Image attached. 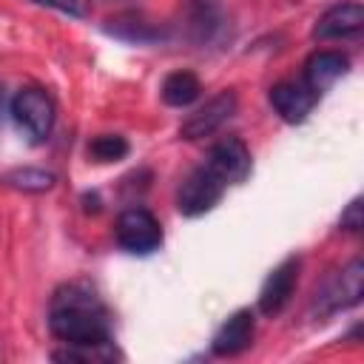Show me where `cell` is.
<instances>
[{
	"instance_id": "17",
	"label": "cell",
	"mask_w": 364,
	"mask_h": 364,
	"mask_svg": "<svg viewBox=\"0 0 364 364\" xmlns=\"http://www.w3.org/2000/svg\"><path fill=\"white\" fill-rule=\"evenodd\" d=\"M31 3L54 9V11H63L68 17H88L91 14V3L88 0H31Z\"/></svg>"
},
{
	"instance_id": "18",
	"label": "cell",
	"mask_w": 364,
	"mask_h": 364,
	"mask_svg": "<svg viewBox=\"0 0 364 364\" xmlns=\"http://www.w3.org/2000/svg\"><path fill=\"white\" fill-rule=\"evenodd\" d=\"M338 228L341 230H350V233H358L364 228V213H361V196H355L338 216Z\"/></svg>"
},
{
	"instance_id": "9",
	"label": "cell",
	"mask_w": 364,
	"mask_h": 364,
	"mask_svg": "<svg viewBox=\"0 0 364 364\" xmlns=\"http://www.w3.org/2000/svg\"><path fill=\"white\" fill-rule=\"evenodd\" d=\"M267 100H270L273 111H276L284 122L299 125V122H304V119L310 117V111L316 108L318 94H316L304 80H282V82H276V85L270 88Z\"/></svg>"
},
{
	"instance_id": "10",
	"label": "cell",
	"mask_w": 364,
	"mask_h": 364,
	"mask_svg": "<svg viewBox=\"0 0 364 364\" xmlns=\"http://www.w3.org/2000/svg\"><path fill=\"white\" fill-rule=\"evenodd\" d=\"M364 31V6L361 3H338L330 6L313 26V40H355Z\"/></svg>"
},
{
	"instance_id": "13",
	"label": "cell",
	"mask_w": 364,
	"mask_h": 364,
	"mask_svg": "<svg viewBox=\"0 0 364 364\" xmlns=\"http://www.w3.org/2000/svg\"><path fill=\"white\" fill-rule=\"evenodd\" d=\"M105 34L117 37V40H125V43H156L162 40L168 31L162 23L151 20L148 14L142 11H122V14H114L105 20Z\"/></svg>"
},
{
	"instance_id": "11",
	"label": "cell",
	"mask_w": 364,
	"mask_h": 364,
	"mask_svg": "<svg viewBox=\"0 0 364 364\" xmlns=\"http://www.w3.org/2000/svg\"><path fill=\"white\" fill-rule=\"evenodd\" d=\"M253 336H256V316L253 310H236L213 336L210 341V353L219 355V358H233V355H242L250 344H253Z\"/></svg>"
},
{
	"instance_id": "19",
	"label": "cell",
	"mask_w": 364,
	"mask_h": 364,
	"mask_svg": "<svg viewBox=\"0 0 364 364\" xmlns=\"http://www.w3.org/2000/svg\"><path fill=\"white\" fill-rule=\"evenodd\" d=\"M3 111H6V88L0 82V122H3Z\"/></svg>"
},
{
	"instance_id": "20",
	"label": "cell",
	"mask_w": 364,
	"mask_h": 364,
	"mask_svg": "<svg viewBox=\"0 0 364 364\" xmlns=\"http://www.w3.org/2000/svg\"><path fill=\"white\" fill-rule=\"evenodd\" d=\"M193 6H216V0H193Z\"/></svg>"
},
{
	"instance_id": "12",
	"label": "cell",
	"mask_w": 364,
	"mask_h": 364,
	"mask_svg": "<svg viewBox=\"0 0 364 364\" xmlns=\"http://www.w3.org/2000/svg\"><path fill=\"white\" fill-rule=\"evenodd\" d=\"M350 71V60L341 51H313L304 63V74L301 80L321 97L324 91H330L344 74Z\"/></svg>"
},
{
	"instance_id": "15",
	"label": "cell",
	"mask_w": 364,
	"mask_h": 364,
	"mask_svg": "<svg viewBox=\"0 0 364 364\" xmlns=\"http://www.w3.org/2000/svg\"><path fill=\"white\" fill-rule=\"evenodd\" d=\"M54 182H57V176L43 168H17V171L6 173V185L17 188L23 193H46L54 188Z\"/></svg>"
},
{
	"instance_id": "7",
	"label": "cell",
	"mask_w": 364,
	"mask_h": 364,
	"mask_svg": "<svg viewBox=\"0 0 364 364\" xmlns=\"http://www.w3.org/2000/svg\"><path fill=\"white\" fill-rule=\"evenodd\" d=\"M233 114H236V91L225 88L216 97H210L205 105H199L193 114H188L179 134H182V139H205V136L216 134Z\"/></svg>"
},
{
	"instance_id": "14",
	"label": "cell",
	"mask_w": 364,
	"mask_h": 364,
	"mask_svg": "<svg viewBox=\"0 0 364 364\" xmlns=\"http://www.w3.org/2000/svg\"><path fill=\"white\" fill-rule=\"evenodd\" d=\"M199 91H202V82H199V77L193 74V71H171L165 80H162V100H165V105H171V108H185V105H191L196 97H199Z\"/></svg>"
},
{
	"instance_id": "4",
	"label": "cell",
	"mask_w": 364,
	"mask_h": 364,
	"mask_svg": "<svg viewBox=\"0 0 364 364\" xmlns=\"http://www.w3.org/2000/svg\"><path fill=\"white\" fill-rule=\"evenodd\" d=\"M225 188L228 185L202 162L182 179V185L176 191V208L182 216H191V219L202 216L219 205V199L225 196Z\"/></svg>"
},
{
	"instance_id": "2",
	"label": "cell",
	"mask_w": 364,
	"mask_h": 364,
	"mask_svg": "<svg viewBox=\"0 0 364 364\" xmlns=\"http://www.w3.org/2000/svg\"><path fill=\"white\" fill-rule=\"evenodd\" d=\"M364 296V262L353 259L341 270H336L313 296L310 313L316 318H330L341 310H350Z\"/></svg>"
},
{
	"instance_id": "16",
	"label": "cell",
	"mask_w": 364,
	"mask_h": 364,
	"mask_svg": "<svg viewBox=\"0 0 364 364\" xmlns=\"http://www.w3.org/2000/svg\"><path fill=\"white\" fill-rule=\"evenodd\" d=\"M128 151H131V145L119 134H100L88 142V156L94 162H117V159L128 156Z\"/></svg>"
},
{
	"instance_id": "1",
	"label": "cell",
	"mask_w": 364,
	"mask_h": 364,
	"mask_svg": "<svg viewBox=\"0 0 364 364\" xmlns=\"http://www.w3.org/2000/svg\"><path fill=\"white\" fill-rule=\"evenodd\" d=\"M48 330L71 347H114V324L105 301L88 282H65L48 301Z\"/></svg>"
},
{
	"instance_id": "6",
	"label": "cell",
	"mask_w": 364,
	"mask_h": 364,
	"mask_svg": "<svg viewBox=\"0 0 364 364\" xmlns=\"http://www.w3.org/2000/svg\"><path fill=\"white\" fill-rule=\"evenodd\" d=\"M299 267H301L299 256H287L284 262H279L267 273V279L259 290V313L262 316L273 318L290 304V299L296 293V284H299Z\"/></svg>"
},
{
	"instance_id": "5",
	"label": "cell",
	"mask_w": 364,
	"mask_h": 364,
	"mask_svg": "<svg viewBox=\"0 0 364 364\" xmlns=\"http://www.w3.org/2000/svg\"><path fill=\"white\" fill-rule=\"evenodd\" d=\"M117 245L134 256H148L162 245V225L145 208H128L119 213L114 228Z\"/></svg>"
},
{
	"instance_id": "3",
	"label": "cell",
	"mask_w": 364,
	"mask_h": 364,
	"mask_svg": "<svg viewBox=\"0 0 364 364\" xmlns=\"http://www.w3.org/2000/svg\"><path fill=\"white\" fill-rule=\"evenodd\" d=\"M9 114L14 119V125L28 136V142L40 145L51 136L54 131V119H57V108L54 100L46 88L40 85H26L20 88L11 102H9Z\"/></svg>"
},
{
	"instance_id": "8",
	"label": "cell",
	"mask_w": 364,
	"mask_h": 364,
	"mask_svg": "<svg viewBox=\"0 0 364 364\" xmlns=\"http://www.w3.org/2000/svg\"><path fill=\"white\" fill-rule=\"evenodd\" d=\"M205 165L225 185H239V182H245L250 176L253 159H250L247 145L239 136H228V139H219L216 145H210V151L205 156Z\"/></svg>"
}]
</instances>
